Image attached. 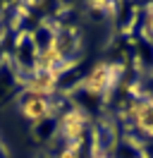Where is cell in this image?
<instances>
[{
    "instance_id": "1",
    "label": "cell",
    "mask_w": 153,
    "mask_h": 158,
    "mask_svg": "<svg viewBox=\"0 0 153 158\" xmlns=\"http://www.w3.org/2000/svg\"><path fill=\"white\" fill-rule=\"evenodd\" d=\"M122 74V65L115 62H98L86 72V77L79 81V89H84L91 96H105L108 91L117 84V79Z\"/></svg>"
},
{
    "instance_id": "6",
    "label": "cell",
    "mask_w": 153,
    "mask_h": 158,
    "mask_svg": "<svg viewBox=\"0 0 153 158\" xmlns=\"http://www.w3.org/2000/svg\"><path fill=\"white\" fill-rule=\"evenodd\" d=\"M22 118L29 120L31 125H41L43 120L53 115V101L50 98H38V96H27L19 106Z\"/></svg>"
},
{
    "instance_id": "8",
    "label": "cell",
    "mask_w": 153,
    "mask_h": 158,
    "mask_svg": "<svg viewBox=\"0 0 153 158\" xmlns=\"http://www.w3.org/2000/svg\"><path fill=\"white\" fill-rule=\"evenodd\" d=\"M143 31L153 39V7L146 12V19H143Z\"/></svg>"
},
{
    "instance_id": "3",
    "label": "cell",
    "mask_w": 153,
    "mask_h": 158,
    "mask_svg": "<svg viewBox=\"0 0 153 158\" xmlns=\"http://www.w3.org/2000/svg\"><path fill=\"white\" fill-rule=\"evenodd\" d=\"M62 67H65V48L60 46V39H50L34 55V72H60L62 74Z\"/></svg>"
},
{
    "instance_id": "5",
    "label": "cell",
    "mask_w": 153,
    "mask_h": 158,
    "mask_svg": "<svg viewBox=\"0 0 153 158\" xmlns=\"http://www.w3.org/2000/svg\"><path fill=\"white\" fill-rule=\"evenodd\" d=\"M129 120L141 134L153 137V101L151 98H136L129 103Z\"/></svg>"
},
{
    "instance_id": "2",
    "label": "cell",
    "mask_w": 153,
    "mask_h": 158,
    "mask_svg": "<svg viewBox=\"0 0 153 158\" xmlns=\"http://www.w3.org/2000/svg\"><path fill=\"white\" fill-rule=\"evenodd\" d=\"M89 129V115L81 108H67L57 118V132L67 144H79Z\"/></svg>"
},
{
    "instance_id": "7",
    "label": "cell",
    "mask_w": 153,
    "mask_h": 158,
    "mask_svg": "<svg viewBox=\"0 0 153 158\" xmlns=\"http://www.w3.org/2000/svg\"><path fill=\"white\" fill-rule=\"evenodd\" d=\"M57 158H81V151H79V144H67L60 153H57Z\"/></svg>"
},
{
    "instance_id": "4",
    "label": "cell",
    "mask_w": 153,
    "mask_h": 158,
    "mask_svg": "<svg viewBox=\"0 0 153 158\" xmlns=\"http://www.w3.org/2000/svg\"><path fill=\"white\" fill-rule=\"evenodd\" d=\"M57 84H60V72H34L24 81L27 96H38V98H50L55 96Z\"/></svg>"
}]
</instances>
